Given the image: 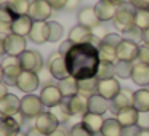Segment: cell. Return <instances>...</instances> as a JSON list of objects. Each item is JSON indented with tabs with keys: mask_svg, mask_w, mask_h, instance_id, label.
<instances>
[{
	"mask_svg": "<svg viewBox=\"0 0 149 136\" xmlns=\"http://www.w3.org/2000/svg\"><path fill=\"white\" fill-rule=\"evenodd\" d=\"M66 64H68L69 75H72L77 80L96 77L98 67H100V53L98 46L91 43H80V45H72L69 53L64 56Z\"/></svg>",
	"mask_w": 149,
	"mask_h": 136,
	"instance_id": "obj_1",
	"label": "cell"
},
{
	"mask_svg": "<svg viewBox=\"0 0 149 136\" xmlns=\"http://www.w3.org/2000/svg\"><path fill=\"white\" fill-rule=\"evenodd\" d=\"M2 67H3V82L8 85V87H16L18 83V77L23 72V67H21V61L19 56H10L7 55L3 59H2Z\"/></svg>",
	"mask_w": 149,
	"mask_h": 136,
	"instance_id": "obj_2",
	"label": "cell"
},
{
	"mask_svg": "<svg viewBox=\"0 0 149 136\" xmlns=\"http://www.w3.org/2000/svg\"><path fill=\"white\" fill-rule=\"evenodd\" d=\"M43 107H45V104L42 103L40 96L31 93L21 98V112L26 119H37L40 114H43Z\"/></svg>",
	"mask_w": 149,
	"mask_h": 136,
	"instance_id": "obj_3",
	"label": "cell"
},
{
	"mask_svg": "<svg viewBox=\"0 0 149 136\" xmlns=\"http://www.w3.org/2000/svg\"><path fill=\"white\" fill-rule=\"evenodd\" d=\"M135 13L136 11L130 7H122L119 8L117 15L114 16L112 23H114V27L117 31H120L122 34L128 32L135 27Z\"/></svg>",
	"mask_w": 149,
	"mask_h": 136,
	"instance_id": "obj_4",
	"label": "cell"
},
{
	"mask_svg": "<svg viewBox=\"0 0 149 136\" xmlns=\"http://www.w3.org/2000/svg\"><path fill=\"white\" fill-rule=\"evenodd\" d=\"M19 61L23 71H31L39 74L43 69V58L37 50H26L23 55H19Z\"/></svg>",
	"mask_w": 149,
	"mask_h": 136,
	"instance_id": "obj_5",
	"label": "cell"
},
{
	"mask_svg": "<svg viewBox=\"0 0 149 136\" xmlns=\"http://www.w3.org/2000/svg\"><path fill=\"white\" fill-rule=\"evenodd\" d=\"M47 69L50 71V75H52L53 78L61 80V78L69 77L66 58L63 55H59V53H52V56H50V59H48V67Z\"/></svg>",
	"mask_w": 149,
	"mask_h": 136,
	"instance_id": "obj_6",
	"label": "cell"
},
{
	"mask_svg": "<svg viewBox=\"0 0 149 136\" xmlns=\"http://www.w3.org/2000/svg\"><path fill=\"white\" fill-rule=\"evenodd\" d=\"M39 83H40V77L39 74L36 72H31V71H23L21 75L18 77V90H21L23 93L26 94H31L39 88Z\"/></svg>",
	"mask_w": 149,
	"mask_h": 136,
	"instance_id": "obj_7",
	"label": "cell"
},
{
	"mask_svg": "<svg viewBox=\"0 0 149 136\" xmlns=\"http://www.w3.org/2000/svg\"><path fill=\"white\" fill-rule=\"evenodd\" d=\"M53 8L50 7V3L47 0H34L31 2V8H29V15L27 16L36 23V21H47L52 16Z\"/></svg>",
	"mask_w": 149,
	"mask_h": 136,
	"instance_id": "obj_8",
	"label": "cell"
},
{
	"mask_svg": "<svg viewBox=\"0 0 149 136\" xmlns=\"http://www.w3.org/2000/svg\"><path fill=\"white\" fill-rule=\"evenodd\" d=\"M40 99H42V103L45 104V107H55L58 106V104H61L63 101H64V98H63L61 91H59L58 85H45V87L42 88V91H40Z\"/></svg>",
	"mask_w": 149,
	"mask_h": 136,
	"instance_id": "obj_9",
	"label": "cell"
},
{
	"mask_svg": "<svg viewBox=\"0 0 149 136\" xmlns=\"http://www.w3.org/2000/svg\"><path fill=\"white\" fill-rule=\"evenodd\" d=\"M5 50L10 56H19L26 51V37H21L18 34H7L5 35Z\"/></svg>",
	"mask_w": 149,
	"mask_h": 136,
	"instance_id": "obj_10",
	"label": "cell"
},
{
	"mask_svg": "<svg viewBox=\"0 0 149 136\" xmlns=\"http://www.w3.org/2000/svg\"><path fill=\"white\" fill-rule=\"evenodd\" d=\"M139 55V45L136 42H132V40H125L123 39L120 42V45L117 46V58L119 61H136Z\"/></svg>",
	"mask_w": 149,
	"mask_h": 136,
	"instance_id": "obj_11",
	"label": "cell"
},
{
	"mask_svg": "<svg viewBox=\"0 0 149 136\" xmlns=\"http://www.w3.org/2000/svg\"><path fill=\"white\" fill-rule=\"evenodd\" d=\"M21 110V99L16 94L8 93L0 99V115L2 117H13Z\"/></svg>",
	"mask_w": 149,
	"mask_h": 136,
	"instance_id": "obj_12",
	"label": "cell"
},
{
	"mask_svg": "<svg viewBox=\"0 0 149 136\" xmlns=\"http://www.w3.org/2000/svg\"><path fill=\"white\" fill-rule=\"evenodd\" d=\"M119 5L112 3V2H107V0H100L96 5H95V11L98 15V19L101 23H106V21H112L114 16L119 11Z\"/></svg>",
	"mask_w": 149,
	"mask_h": 136,
	"instance_id": "obj_13",
	"label": "cell"
},
{
	"mask_svg": "<svg viewBox=\"0 0 149 136\" xmlns=\"http://www.w3.org/2000/svg\"><path fill=\"white\" fill-rule=\"evenodd\" d=\"M59 125H61V123L58 122V119H56L52 112L40 114L36 119V123H34V126H36L37 130H40L42 133H45V135H50L52 131H55L56 128H59Z\"/></svg>",
	"mask_w": 149,
	"mask_h": 136,
	"instance_id": "obj_14",
	"label": "cell"
},
{
	"mask_svg": "<svg viewBox=\"0 0 149 136\" xmlns=\"http://www.w3.org/2000/svg\"><path fill=\"white\" fill-rule=\"evenodd\" d=\"M29 39L39 45L50 42V24L47 21H36L32 29H31Z\"/></svg>",
	"mask_w": 149,
	"mask_h": 136,
	"instance_id": "obj_15",
	"label": "cell"
},
{
	"mask_svg": "<svg viewBox=\"0 0 149 136\" xmlns=\"http://www.w3.org/2000/svg\"><path fill=\"white\" fill-rule=\"evenodd\" d=\"M120 90H122V87H120L119 80L114 78V77L106 78V80H100V83H98V94L104 96L109 101H112L114 98L120 93Z\"/></svg>",
	"mask_w": 149,
	"mask_h": 136,
	"instance_id": "obj_16",
	"label": "cell"
},
{
	"mask_svg": "<svg viewBox=\"0 0 149 136\" xmlns=\"http://www.w3.org/2000/svg\"><path fill=\"white\" fill-rule=\"evenodd\" d=\"M79 19V26H84L87 29H95V27L100 26L101 21L98 19V15L95 11V7H84L79 10L77 15Z\"/></svg>",
	"mask_w": 149,
	"mask_h": 136,
	"instance_id": "obj_17",
	"label": "cell"
},
{
	"mask_svg": "<svg viewBox=\"0 0 149 136\" xmlns=\"http://www.w3.org/2000/svg\"><path fill=\"white\" fill-rule=\"evenodd\" d=\"M133 94H135V91L128 90V88H122L120 93L111 101V110L117 114L122 109H127V107L133 106Z\"/></svg>",
	"mask_w": 149,
	"mask_h": 136,
	"instance_id": "obj_18",
	"label": "cell"
},
{
	"mask_svg": "<svg viewBox=\"0 0 149 136\" xmlns=\"http://www.w3.org/2000/svg\"><path fill=\"white\" fill-rule=\"evenodd\" d=\"M69 40L74 45H80V43H91L93 42V29H87L84 26H75L69 32Z\"/></svg>",
	"mask_w": 149,
	"mask_h": 136,
	"instance_id": "obj_19",
	"label": "cell"
},
{
	"mask_svg": "<svg viewBox=\"0 0 149 136\" xmlns=\"http://www.w3.org/2000/svg\"><path fill=\"white\" fill-rule=\"evenodd\" d=\"M132 80L138 87H149V64L135 62L132 72Z\"/></svg>",
	"mask_w": 149,
	"mask_h": 136,
	"instance_id": "obj_20",
	"label": "cell"
},
{
	"mask_svg": "<svg viewBox=\"0 0 149 136\" xmlns=\"http://www.w3.org/2000/svg\"><path fill=\"white\" fill-rule=\"evenodd\" d=\"M68 106H69V109H71L72 115H82L84 117L85 114L88 112V98L79 93V94H75V96L69 98Z\"/></svg>",
	"mask_w": 149,
	"mask_h": 136,
	"instance_id": "obj_21",
	"label": "cell"
},
{
	"mask_svg": "<svg viewBox=\"0 0 149 136\" xmlns=\"http://www.w3.org/2000/svg\"><path fill=\"white\" fill-rule=\"evenodd\" d=\"M58 88H59V91H61L63 98H64V99H69V98L79 94V80L74 78L72 75H69V77L61 78V80L58 82Z\"/></svg>",
	"mask_w": 149,
	"mask_h": 136,
	"instance_id": "obj_22",
	"label": "cell"
},
{
	"mask_svg": "<svg viewBox=\"0 0 149 136\" xmlns=\"http://www.w3.org/2000/svg\"><path fill=\"white\" fill-rule=\"evenodd\" d=\"M107 109H111V104H109V99H106L104 96L96 93L88 98V112L103 115V114L107 112Z\"/></svg>",
	"mask_w": 149,
	"mask_h": 136,
	"instance_id": "obj_23",
	"label": "cell"
},
{
	"mask_svg": "<svg viewBox=\"0 0 149 136\" xmlns=\"http://www.w3.org/2000/svg\"><path fill=\"white\" fill-rule=\"evenodd\" d=\"M138 117H139V112L133 106L127 107V109H122L120 112L116 114V119L119 120V123L123 128H127V126H135L138 123Z\"/></svg>",
	"mask_w": 149,
	"mask_h": 136,
	"instance_id": "obj_24",
	"label": "cell"
},
{
	"mask_svg": "<svg viewBox=\"0 0 149 136\" xmlns=\"http://www.w3.org/2000/svg\"><path fill=\"white\" fill-rule=\"evenodd\" d=\"M32 26H34V21L31 19L27 15L26 16H18L16 19L13 21V24H11V32L18 34V35H21V37H26L31 34Z\"/></svg>",
	"mask_w": 149,
	"mask_h": 136,
	"instance_id": "obj_25",
	"label": "cell"
},
{
	"mask_svg": "<svg viewBox=\"0 0 149 136\" xmlns=\"http://www.w3.org/2000/svg\"><path fill=\"white\" fill-rule=\"evenodd\" d=\"M16 15L8 8L7 2L5 3H0V34H3L5 31H10L11 32V24L16 19Z\"/></svg>",
	"mask_w": 149,
	"mask_h": 136,
	"instance_id": "obj_26",
	"label": "cell"
},
{
	"mask_svg": "<svg viewBox=\"0 0 149 136\" xmlns=\"http://www.w3.org/2000/svg\"><path fill=\"white\" fill-rule=\"evenodd\" d=\"M21 131V125L15 117H0V136H15Z\"/></svg>",
	"mask_w": 149,
	"mask_h": 136,
	"instance_id": "obj_27",
	"label": "cell"
},
{
	"mask_svg": "<svg viewBox=\"0 0 149 136\" xmlns=\"http://www.w3.org/2000/svg\"><path fill=\"white\" fill-rule=\"evenodd\" d=\"M82 122L85 123V126H87L93 135L101 133V128H103V125H104L103 115H100V114H91V112L85 114V115L82 117Z\"/></svg>",
	"mask_w": 149,
	"mask_h": 136,
	"instance_id": "obj_28",
	"label": "cell"
},
{
	"mask_svg": "<svg viewBox=\"0 0 149 136\" xmlns=\"http://www.w3.org/2000/svg\"><path fill=\"white\" fill-rule=\"evenodd\" d=\"M133 107L138 112H148L149 110V88H141L133 94Z\"/></svg>",
	"mask_w": 149,
	"mask_h": 136,
	"instance_id": "obj_29",
	"label": "cell"
},
{
	"mask_svg": "<svg viewBox=\"0 0 149 136\" xmlns=\"http://www.w3.org/2000/svg\"><path fill=\"white\" fill-rule=\"evenodd\" d=\"M98 80L96 77H90V78H84V80H79V93L84 94V96L90 98L93 94L98 93Z\"/></svg>",
	"mask_w": 149,
	"mask_h": 136,
	"instance_id": "obj_30",
	"label": "cell"
},
{
	"mask_svg": "<svg viewBox=\"0 0 149 136\" xmlns=\"http://www.w3.org/2000/svg\"><path fill=\"white\" fill-rule=\"evenodd\" d=\"M123 126L119 123L117 119H106L101 128V136H122Z\"/></svg>",
	"mask_w": 149,
	"mask_h": 136,
	"instance_id": "obj_31",
	"label": "cell"
},
{
	"mask_svg": "<svg viewBox=\"0 0 149 136\" xmlns=\"http://www.w3.org/2000/svg\"><path fill=\"white\" fill-rule=\"evenodd\" d=\"M98 53H100L101 61L112 62V64H116V62L119 61V58H117V48L112 45H107V43L101 42L100 46H98Z\"/></svg>",
	"mask_w": 149,
	"mask_h": 136,
	"instance_id": "obj_32",
	"label": "cell"
},
{
	"mask_svg": "<svg viewBox=\"0 0 149 136\" xmlns=\"http://www.w3.org/2000/svg\"><path fill=\"white\" fill-rule=\"evenodd\" d=\"M7 5L16 16H26V15H29V8H31L29 0H7Z\"/></svg>",
	"mask_w": 149,
	"mask_h": 136,
	"instance_id": "obj_33",
	"label": "cell"
},
{
	"mask_svg": "<svg viewBox=\"0 0 149 136\" xmlns=\"http://www.w3.org/2000/svg\"><path fill=\"white\" fill-rule=\"evenodd\" d=\"M50 112L53 114V115L58 119V122L59 123H66V122H69V119H71V109H69V106H68V101H63L61 104H58V106H55V107H52V110Z\"/></svg>",
	"mask_w": 149,
	"mask_h": 136,
	"instance_id": "obj_34",
	"label": "cell"
},
{
	"mask_svg": "<svg viewBox=\"0 0 149 136\" xmlns=\"http://www.w3.org/2000/svg\"><path fill=\"white\" fill-rule=\"evenodd\" d=\"M133 62L130 61H117L114 64L116 69V77L119 78H132V72H133Z\"/></svg>",
	"mask_w": 149,
	"mask_h": 136,
	"instance_id": "obj_35",
	"label": "cell"
},
{
	"mask_svg": "<svg viewBox=\"0 0 149 136\" xmlns=\"http://www.w3.org/2000/svg\"><path fill=\"white\" fill-rule=\"evenodd\" d=\"M116 77V69H114L112 62H106V61H101L100 62V67H98L96 72V78L98 80H106V78H112Z\"/></svg>",
	"mask_w": 149,
	"mask_h": 136,
	"instance_id": "obj_36",
	"label": "cell"
},
{
	"mask_svg": "<svg viewBox=\"0 0 149 136\" xmlns=\"http://www.w3.org/2000/svg\"><path fill=\"white\" fill-rule=\"evenodd\" d=\"M135 26L141 31L149 29V10H136L135 13Z\"/></svg>",
	"mask_w": 149,
	"mask_h": 136,
	"instance_id": "obj_37",
	"label": "cell"
},
{
	"mask_svg": "<svg viewBox=\"0 0 149 136\" xmlns=\"http://www.w3.org/2000/svg\"><path fill=\"white\" fill-rule=\"evenodd\" d=\"M50 42L56 43L59 42V39L63 37V34H64V29H63V26L59 23H56V21H50Z\"/></svg>",
	"mask_w": 149,
	"mask_h": 136,
	"instance_id": "obj_38",
	"label": "cell"
},
{
	"mask_svg": "<svg viewBox=\"0 0 149 136\" xmlns=\"http://www.w3.org/2000/svg\"><path fill=\"white\" fill-rule=\"evenodd\" d=\"M69 136H95V135L85 126L84 122H80V123H75V125L69 130Z\"/></svg>",
	"mask_w": 149,
	"mask_h": 136,
	"instance_id": "obj_39",
	"label": "cell"
},
{
	"mask_svg": "<svg viewBox=\"0 0 149 136\" xmlns=\"http://www.w3.org/2000/svg\"><path fill=\"white\" fill-rule=\"evenodd\" d=\"M123 35H125V37H123L125 40H132V42H139V40H141V42H143V31L139 29V27H136V26L133 27L132 31L125 32Z\"/></svg>",
	"mask_w": 149,
	"mask_h": 136,
	"instance_id": "obj_40",
	"label": "cell"
},
{
	"mask_svg": "<svg viewBox=\"0 0 149 136\" xmlns=\"http://www.w3.org/2000/svg\"><path fill=\"white\" fill-rule=\"evenodd\" d=\"M122 40H123V39L119 35V34H107V35L104 37L103 40H101V42H103V43H107V45H112V46H116V48H117V46L120 45V42H122Z\"/></svg>",
	"mask_w": 149,
	"mask_h": 136,
	"instance_id": "obj_41",
	"label": "cell"
},
{
	"mask_svg": "<svg viewBox=\"0 0 149 136\" xmlns=\"http://www.w3.org/2000/svg\"><path fill=\"white\" fill-rule=\"evenodd\" d=\"M138 62H144L149 64V46L148 45H141L139 46V55H138Z\"/></svg>",
	"mask_w": 149,
	"mask_h": 136,
	"instance_id": "obj_42",
	"label": "cell"
},
{
	"mask_svg": "<svg viewBox=\"0 0 149 136\" xmlns=\"http://www.w3.org/2000/svg\"><path fill=\"white\" fill-rule=\"evenodd\" d=\"M136 125L141 130H149V110L148 112H139L138 123H136Z\"/></svg>",
	"mask_w": 149,
	"mask_h": 136,
	"instance_id": "obj_43",
	"label": "cell"
},
{
	"mask_svg": "<svg viewBox=\"0 0 149 136\" xmlns=\"http://www.w3.org/2000/svg\"><path fill=\"white\" fill-rule=\"evenodd\" d=\"M128 3L136 10H148L149 8V0H128Z\"/></svg>",
	"mask_w": 149,
	"mask_h": 136,
	"instance_id": "obj_44",
	"label": "cell"
},
{
	"mask_svg": "<svg viewBox=\"0 0 149 136\" xmlns=\"http://www.w3.org/2000/svg\"><path fill=\"white\" fill-rule=\"evenodd\" d=\"M47 2L53 10H66L68 7V0H47Z\"/></svg>",
	"mask_w": 149,
	"mask_h": 136,
	"instance_id": "obj_45",
	"label": "cell"
},
{
	"mask_svg": "<svg viewBox=\"0 0 149 136\" xmlns=\"http://www.w3.org/2000/svg\"><path fill=\"white\" fill-rule=\"evenodd\" d=\"M139 131H141V128H139L138 125H135V126H127V128H123L122 136H138Z\"/></svg>",
	"mask_w": 149,
	"mask_h": 136,
	"instance_id": "obj_46",
	"label": "cell"
},
{
	"mask_svg": "<svg viewBox=\"0 0 149 136\" xmlns=\"http://www.w3.org/2000/svg\"><path fill=\"white\" fill-rule=\"evenodd\" d=\"M72 45H74V43H72L71 40L68 39V40H66V42H63V43H61V46H59L58 53H59V55H63V56H66V55H68V53H69V50L72 48Z\"/></svg>",
	"mask_w": 149,
	"mask_h": 136,
	"instance_id": "obj_47",
	"label": "cell"
},
{
	"mask_svg": "<svg viewBox=\"0 0 149 136\" xmlns=\"http://www.w3.org/2000/svg\"><path fill=\"white\" fill-rule=\"evenodd\" d=\"M80 2H82V0H68V7H66V10H68V11L77 10V8L80 7Z\"/></svg>",
	"mask_w": 149,
	"mask_h": 136,
	"instance_id": "obj_48",
	"label": "cell"
},
{
	"mask_svg": "<svg viewBox=\"0 0 149 136\" xmlns=\"http://www.w3.org/2000/svg\"><path fill=\"white\" fill-rule=\"evenodd\" d=\"M47 136H69V133L66 131L64 128H61V126H59V128H56L55 131H52L50 135H47Z\"/></svg>",
	"mask_w": 149,
	"mask_h": 136,
	"instance_id": "obj_49",
	"label": "cell"
},
{
	"mask_svg": "<svg viewBox=\"0 0 149 136\" xmlns=\"http://www.w3.org/2000/svg\"><path fill=\"white\" fill-rule=\"evenodd\" d=\"M26 136H47V135H45V133H42L40 130H37L36 126H34V128H31L29 131L26 133Z\"/></svg>",
	"mask_w": 149,
	"mask_h": 136,
	"instance_id": "obj_50",
	"label": "cell"
},
{
	"mask_svg": "<svg viewBox=\"0 0 149 136\" xmlns=\"http://www.w3.org/2000/svg\"><path fill=\"white\" fill-rule=\"evenodd\" d=\"M7 94H8V85L5 83V82H2V83H0V99L3 96H7Z\"/></svg>",
	"mask_w": 149,
	"mask_h": 136,
	"instance_id": "obj_51",
	"label": "cell"
},
{
	"mask_svg": "<svg viewBox=\"0 0 149 136\" xmlns=\"http://www.w3.org/2000/svg\"><path fill=\"white\" fill-rule=\"evenodd\" d=\"M3 55H7V50H5V35H0V58Z\"/></svg>",
	"mask_w": 149,
	"mask_h": 136,
	"instance_id": "obj_52",
	"label": "cell"
},
{
	"mask_svg": "<svg viewBox=\"0 0 149 136\" xmlns=\"http://www.w3.org/2000/svg\"><path fill=\"white\" fill-rule=\"evenodd\" d=\"M143 42H144V45L149 46V29L143 31Z\"/></svg>",
	"mask_w": 149,
	"mask_h": 136,
	"instance_id": "obj_53",
	"label": "cell"
},
{
	"mask_svg": "<svg viewBox=\"0 0 149 136\" xmlns=\"http://www.w3.org/2000/svg\"><path fill=\"white\" fill-rule=\"evenodd\" d=\"M138 136H149V130H141L138 133Z\"/></svg>",
	"mask_w": 149,
	"mask_h": 136,
	"instance_id": "obj_54",
	"label": "cell"
},
{
	"mask_svg": "<svg viewBox=\"0 0 149 136\" xmlns=\"http://www.w3.org/2000/svg\"><path fill=\"white\" fill-rule=\"evenodd\" d=\"M3 67H2V64H0V83H2V82H3Z\"/></svg>",
	"mask_w": 149,
	"mask_h": 136,
	"instance_id": "obj_55",
	"label": "cell"
},
{
	"mask_svg": "<svg viewBox=\"0 0 149 136\" xmlns=\"http://www.w3.org/2000/svg\"><path fill=\"white\" fill-rule=\"evenodd\" d=\"M15 136H26V133H21V131H19V133H16Z\"/></svg>",
	"mask_w": 149,
	"mask_h": 136,
	"instance_id": "obj_56",
	"label": "cell"
},
{
	"mask_svg": "<svg viewBox=\"0 0 149 136\" xmlns=\"http://www.w3.org/2000/svg\"><path fill=\"white\" fill-rule=\"evenodd\" d=\"M107 2H112V3H119L120 0H107Z\"/></svg>",
	"mask_w": 149,
	"mask_h": 136,
	"instance_id": "obj_57",
	"label": "cell"
}]
</instances>
